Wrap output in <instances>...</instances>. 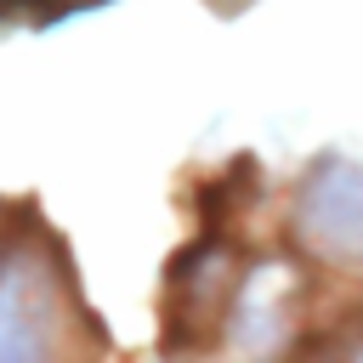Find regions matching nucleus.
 <instances>
[{
	"label": "nucleus",
	"instance_id": "nucleus-1",
	"mask_svg": "<svg viewBox=\"0 0 363 363\" xmlns=\"http://www.w3.org/2000/svg\"><path fill=\"white\" fill-rule=\"evenodd\" d=\"M289 227L306 255L329 267H363V164L346 153L318 159L295 187Z\"/></svg>",
	"mask_w": 363,
	"mask_h": 363
},
{
	"label": "nucleus",
	"instance_id": "nucleus-2",
	"mask_svg": "<svg viewBox=\"0 0 363 363\" xmlns=\"http://www.w3.org/2000/svg\"><path fill=\"white\" fill-rule=\"evenodd\" d=\"M62 278L28 238L0 244V357H45L62 346Z\"/></svg>",
	"mask_w": 363,
	"mask_h": 363
},
{
	"label": "nucleus",
	"instance_id": "nucleus-3",
	"mask_svg": "<svg viewBox=\"0 0 363 363\" xmlns=\"http://www.w3.org/2000/svg\"><path fill=\"white\" fill-rule=\"evenodd\" d=\"M57 0H0V11H51Z\"/></svg>",
	"mask_w": 363,
	"mask_h": 363
}]
</instances>
